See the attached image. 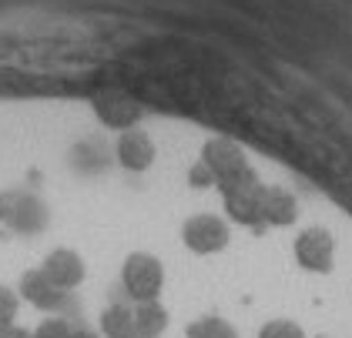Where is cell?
<instances>
[{
    "mask_svg": "<svg viewBox=\"0 0 352 338\" xmlns=\"http://www.w3.org/2000/svg\"><path fill=\"white\" fill-rule=\"evenodd\" d=\"M198 161L215 174V184L221 191L255 174L252 164H248V157H245V151L235 144V141H228V137H212V141H205Z\"/></svg>",
    "mask_w": 352,
    "mask_h": 338,
    "instance_id": "cell-1",
    "label": "cell"
},
{
    "mask_svg": "<svg viewBox=\"0 0 352 338\" xmlns=\"http://www.w3.org/2000/svg\"><path fill=\"white\" fill-rule=\"evenodd\" d=\"M121 285L135 302H158L164 288V268L162 261L148 251H131L121 264Z\"/></svg>",
    "mask_w": 352,
    "mask_h": 338,
    "instance_id": "cell-2",
    "label": "cell"
},
{
    "mask_svg": "<svg viewBox=\"0 0 352 338\" xmlns=\"http://www.w3.org/2000/svg\"><path fill=\"white\" fill-rule=\"evenodd\" d=\"M221 198H225V211H228V218H232V221H239V225H252V228L265 225V221H262V198H265V184L258 181V174H252V178H245V181L225 188V191H221Z\"/></svg>",
    "mask_w": 352,
    "mask_h": 338,
    "instance_id": "cell-3",
    "label": "cell"
},
{
    "mask_svg": "<svg viewBox=\"0 0 352 338\" xmlns=\"http://www.w3.org/2000/svg\"><path fill=\"white\" fill-rule=\"evenodd\" d=\"M182 238L195 255H215L228 245V225L218 214H191L182 228Z\"/></svg>",
    "mask_w": 352,
    "mask_h": 338,
    "instance_id": "cell-4",
    "label": "cell"
},
{
    "mask_svg": "<svg viewBox=\"0 0 352 338\" xmlns=\"http://www.w3.org/2000/svg\"><path fill=\"white\" fill-rule=\"evenodd\" d=\"M17 295H21L28 305H34L37 312H47V315H57L64 305H67V291H60L41 268H30V271L21 275Z\"/></svg>",
    "mask_w": 352,
    "mask_h": 338,
    "instance_id": "cell-5",
    "label": "cell"
},
{
    "mask_svg": "<svg viewBox=\"0 0 352 338\" xmlns=\"http://www.w3.org/2000/svg\"><path fill=\"white\" fill-rule=\"evenodd\" d=\"M336 258V241L325 228H305L296 238V261L305 271H329Z\"/></svg>",
    "mask_w": 352,
    "mask_h": 338,
    "instance_id": "cell-6",
    "label": "cell"
},
{
    "mask_svg": "<svg viewBox=\"0 0 352 338\" xmlns=\"http://www.w3.org/2000/svg\"><path fill=\"white\" fill-rule=\"evenodd\" d=\"M114 157L124 171H148L155 164V141L141 128L121 131L118 144H114Z\"/></svg>",
    "mask_w": 352,
    "mask_h": 338,
    "instance_id": "cell-7",
    "label": "cell"
},
{
    "mask_svg": "<svg viewBox=\"0 0 352 338\" xmlns=\"http://www.w3.org/2000/svg\"><path fill=\"white\" fill-rule=\"evenodd\" d=\"M41 271H44L60 291H74V288L84 282V275H87L84 258L74 248H54L47 258L41 261Z\"/></svg>",
    "mask_w": 352,
    "mask_h": 338,
    "instance_id": "cell-8",
    "label": "cell"
},
{
    "mask_svg": "<svg viewBox=\"0 0 352 338\" xmlns=\"http://www.w3.org/2000/svg\"><path fill=\"white\" fill-rule=\"evenodd\" d=\"M0 218L21 232H34L44 225V205L34 198V194H24V191H10V194H0Z\"/></svg>",
    "mask_w": 352,
    "mask_h": 338,
    "instance_id": "cell-9",
    "label": "cell"
},
{
    "mask_svg": "<svg viewBox=\"0 0 352 338\" xmlns=\"http://www.w3.org/2000/svg\"><path fill=\"white\" fill-rule=\"evenodd\" d=\"M298 218V201L285 191V188H265V198H262V221L275 225V228H285Z\"/></svg>",
    "mask_w": 352,
    "mask_h": 338,
    "instance_id": "cell-10",
    "label": "cell"
},
{
    "mask_svg": "<svg viewBox=\"0 0 352 338\" xmlns=\"http://www.w3.org/2000/svg\"><path fill=\"white\" fill-rule=\"evenodd\" d=\"M94 111H98V117L114 131L135 128L138 117H141L138 104H131L128 98H98V101H94Z\"/></svg>",
    "mask_w": 352,
    "mask_h": 338,
    "instance_id": "cell-11",
    "label": "cell"
},
{
    "mask_svg": "<svg viewBox=\"0 0 352 338\" xmlns=\"http://www.w3.org/2000/svg\"><path fill=\"white\" fill-rule=\"evenodd\" d=\"M101 338H138L135 308L124 302H114L101 312Z\"/></svg>",
    "mask_w": 352,
    "mask_h": 338,
    "instance_id": "cell-12",
    "label": "cell"
},
{
    "mask_svg": "<svg viewBox=\"0 0 352 338\" xmlns=\"http://www.w3.org/2000/svg\"><path fill=\"white\" fill-rule=\"evenodd\" d=\"M135 325H138V338H162V332L168 328V312L158 302H138Z\"/></svg>",
    "mask_w": 352,
    "mask_h": 338,
    "instance_id": "cell-13",
    "label": "cell"
},
{
    "mask_svg": "<svg viewBox=\"0 0 352 338\" xmlns=\"http://www.w3.org/2000/svg\"><path fill=\"white\" fill-rule=\"evenodd\" d=\"M185 338H239V332H235L232 322L215 318V315H205V318H195L188 328H185Z\"/></svg>",
    "mask_w": 352,
    "mask_h": 338,
    "instance_id": "cell-14",
    "label": "cell"
},
{
    "mask_svg": "<svg viewBox=\"0 0 352 338\" xmlns=\"http://www.w3.org/2000/svg\"><path fill=\"white\" fill-rule=\"evenodd\" d=\"M71 335H74V325L64 315H51V318H44L34 328V338H71Z\"/></svg>",
    "mask_w": 352,
    "mask_h": 338,
    "instance_id": "cell-15",
    "label": "cell"
},
{
    "mask_svg": "<svg viewBox=\"0 0 352 338\" xmlns=\"http://www.w3.org/2000/svg\"><path fill=\"white\" fill-rule=\"evenodd\" d=\"M258 338H305V332L298 328L296 322H289V318H272V322L262 325Z\"/></svg>",
    "mask_w": 352,
    "mask_h": 338,
    "instance_id": "cell-16",
    "label": "cell"
},
{
    "mask_svg": "<svg viewBox=\"0 0 352 338\" xmlns=\"http://www.w3.org/2000/svg\"><path fill=\"white\" fill-rule=\"evenodd\" d=\"M17 308H21V295L0 285V328L17 325Z\"/></svg>",
    "mask_w": 352,
    "mask_h": 338,
    "instance_id": "cell-17",
    "label": "cell"
},
{
    "mask_svg": "<svg viewBox=\"0 0 352 338\" xmlns=\"http://www.w3.org/2000/svg\"><path fill=\"white\" fill-rule=\"evenodd\" d=\"M188 181H191V188H212V184H215V174H212L201 161H195L188 171Z\"/></svg>",
    "mask_w": 352,
    "mask_h": 338,
    "instance_id": "cell-18",
    "label": "cell"
},
{
    "mask_svg": "<svg viewBox=\"0 0 352 338\" xmlns=\"http://www.w3.org/2000/svg\"><path fill=\"white\" fill-rule=\"evenodd\" d=\"M0 338H34V332L21 328V325H10V328H3V332H0Z\"/></svg>",
    "mask_w": 352,
    "mask_h": 338,
    "instance_id": "cell-19",
    "label": "cell"
},
{
    "mask_svg": "<svg viewBox=\"0 0 352 338\" xmlns=\"http://www.w3.org/2000/svg\"><path fill=\"white\" fill-rule=\"evenodd\" d=\"M71 338H101V335H98V332H87V328H74Z\"/></svg>",
    "mask_w": 352,
    "mask_h": 338,
    "instance_id": "cell-20",
    "label": "cell"
}]
</instances>
